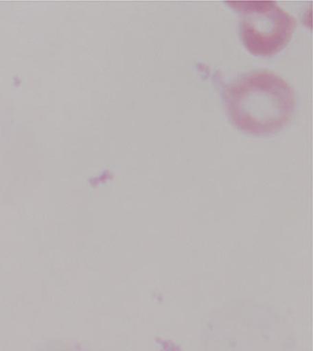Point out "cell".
Listing matches in <instances>:
<instances>
[{
    "instance_id": "obj_2",
    "label": "cell",
    "mask_w": 313,
    "mask_h": 351,
    "mask_svg": "<svg viewBox=\"0 0 313 351\" xmlns=\"http://www.w3.org/2000/svg\"><path fill=\"white\" fill-rule=\"evenodd\" d=\"M240 14V38L250 53L272 57L289 44L297 20L275 2H227Z\"/></svg>"
},
{
    "instance_id": "obj_3",
    "label": "cell",
    "mask_w": 313,
    "mask_h": 351,
    "mask_svg": "<svg viewBox=\"0 0 313 351\" xmlns=\"http://www.w3.org/2000/svg\"><path fill=\"white\" fill-rule=\"evenodd\" d=\"M45 351H82L81 348H75V347H60V348H49V350H47Z\"/></svg>"
},
{
    "instance_id": "obj_1",
    "label": "cell",
    "mask_w": 313,
    "mask_h": 351,
    "mask_svg": "<svg viewBox=\"0 0 313 351\" xmlns=\"http://www.w3.org/2000/svg\"><path fill=\"white\" fill-rule=\"evenodd\" d=\"M224 100L235 127L255 136L272 135L286 127L297 107L292 88L266 71L239 77L225 89Z\"/></svg>"
}]
</instances>
